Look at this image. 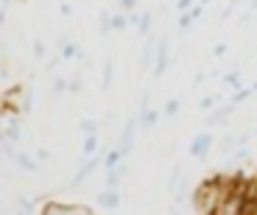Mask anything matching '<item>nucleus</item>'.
<instances>
[{
	"mask_svg": "<svg viewBox=\"0 0 257 215\" xmlns=\"http://www.w3.org/2000/svg\"><path fill=\"white\" fill-rule=\"evenodd\" d=\"M251 87H254V92H257V81H254V84H251Z\"/></svg>",
	"mask_w": 257,
	"mask_h": 215,
	"instance_id": "35",
	"label": "nucleus"
},
{
	"mask_svg": "<svg viewBox=\"0 0 257 215\" xmlns=\"http://www.w3.org/2000/svg\"><path fill=\"white\" fill-rule=\"evenodd\" d=\"M179 101H176V98H171V101H168V104H165V109H162V115H165V117H174L176 115V112H179Z\"/></svg>",
	"mask_w": 257,
	"mask_h": 215,
	"instance_id": "22",
	"label": "nucleus"
},
{
	"mask_svg": "<svg viewBox=\"0 0 257 215\" xmlns=\"http://www.w3.org/2000/svg\"><path fill=\"white\" fill-rule=\"evenodd\" d=\"M64 90H70V81H64L62 76H56V78L51 81V95H62Z\"/></svg>",
	"mask_w": 257,
	"mask_h": 215,
	"instance_id": "17",
	"label": "nucleus"
},
{
	"mask_svg": "<svg viewBox=\"0 0 257 215\" xmlns=\"http://www.w3.org/2000/svg\"><path fill=\"white\" fill-rule=\"evenodd\" d=\"M135 6H137V0H117V9H120V12H135Z\"/></svg>",
	"mask_w": 257,
	"mask_h": 215,
	"instance_id": "26",
	"label": "nucleus"
},
{
	"mask_svg": "<svg viewBox=\"0 0 257 215\" xmlns=\"http://www.w3.org/2000/svg\"><path fill=\"white\" fill-rule=\"evenodd\" d=\"M112 78H115V59H106L103 62V81H101V90H109L112 87Z\"/></svg>",
	"mask_w": 257,
	"mask_h": 215,
	"instance_id": "11",
	"label": "nucleus"
},
{
	"mask_svg": "<svg viewBox=\"0 0 257 215\" xmlns=\"http://www.w3.org/2000/svg\"><path fill=\"white\" fill-rule=\"evenodd\" d=\"M226 51H229V45H224V42H221V45H215V51H212V56H226Z\"/></svg>",
	"mask_w": 257,
	"mask_h": 215,
	"instance_id": "30",
	"label": "nucleus"
},
{
	"mask_svg": "<svg viewBox=\"0 0 257 215\" xmlns=\"http://www.w3.org/2000/svg\"><path fill=\"white\" fill-rule=\"evenodd\" d=\"M212 145H215V137L210 134V131H201V134H196L187 143V156H193L196 162H204L207 154L212 151Z\"/></svg>",
	"mask_w": 257,
	"mask_h": 215,
	"instance_id": "1",
	"label": "nucleus"
},
{
	"mask_svg": "<svg viewBox=\"0 0 257 215\" xmlns=\"http://www.w3.org/2000/svg\"><path fill=\"white\" fill-rule=\"evenodd\" d=\"M14 165H17L20 170H26V173H37V170H39V162H37V159H34L31 154H23V151L17 154V159H14Z\"/></svg>",
	"mask_w": 257,
	"mask_h": 215,
	"instance_id": "9",
	"label": "nucleus"
},
{
	"mask_svg": "<svg viewBox=\"0 0 257 215\" xmlns=\"http://www.w3.org/2000/svg\"><path fill=\"white\" fill-rule=\"evenodd\" d=\"M196 3H199V0H176V12L185 14V12H190V9L196 6Z\"/></svg>",
	"mask_w": 257,
	"mask_h": 215,
	"instance_id": "25",
	"label": "nucleus"
},
{
	"mask_svg": "<svg viewBox=\"0 0 257 215\" xmlns=\"http://www.w3.org/2000/svg\"><path fill=\"white\" fill-rule=\"evenodd\" d=\"M199 106H201V112H212L215 106H218V98H215V95H204L199 101Z\"/></svg>",
	"mask_w": 257,
	"mask_h": 215,
	"instance_id": "20",
	"label": "nucleus"
},
{
	"mask_svg": "<svg viewBox=\"0 0 257 215\" xmlns=\"http://www.w3.org/2000/svg\"><path fill=\"white\" fill-rule=\"evenodd\" d=\"M251 95H254V87H240V90L232 92V104L238 106V104H243V101H249Z\"/></svg>",
	"mask_w": 257,
	"mask_h": 215,
	"instance_id": "15",
	"label": "nucleus"
},
{
	"mask_svg": "<svg viewBox=\"0 0 257 215\" xmlns=\"http://www.w3.org/2000/svg\"><path fill=\"white\" fill-rule=\"evenodd\" d=\"M137 129H140V123H137V115H135V117H126V123H123V134H120V145H117V148L123 151V156H126V159H128V154H132V148H135Z\"/></svg>",
	"mask_w": 257,
	"mask_h": 215,
	"instance_id": "3",
	"label": "nucleus"
},
{
	"mask_svg": "<svg viewBox=\"0 0 257 215\" xmlns=\"http://www.w3.org/2000/svg\"><path fill=\"white\" fill-rule=\"evenodd\" d=\"M193 23H196V17H193L190 12L179 14V31H190V28H193Z\"/></svg>",
	"mask_w": 257,
	"mask_h": 215,
	"instance_id": "21",
	"label": "nucleus"
},
{
	"mask_svg": "<svg viewBox=\"0 0 257 215\" xmlns=\"http://www.w3.org/2000/svg\"><path fill=\"white\" fill-rule=\"evenodd\" d=\"M62 14H64V17H67V14H73V6H70V3H64V6H62Z\"/></svg>",
	"mask_w": 257,
	"mask_h": 215,
	"instance_id": "33",
	"label": "nucleus"
},
{
	"mask_svg": "<svg viewBox=\"0 0 257 215\" xmlns=\"http://www.w3.org/2000/svg\"><path fill=\"white\" fill-rule=\"evenodd\" d=\"M235 148H238V140H235V137H232V134H226L224 140H221V143H218V151H221V156H229V154H232V151H235Z\"/></svg>",
	"mask_w": 257,
	"mask_h": 215,
	"instance_id": "14",
	"label": "nucleus"
},
{
	"mask_svg": "<svg viewBox=\"0 0 257 215\" xmlns=\"http://www.w3.org/2000/svg\"><path fill=\"white\" fill-rule=\"evenodd\" d=\"M37 156H39V159H45V162H48V159H51V151H48V148H39V151H37Z\"/></svg>",
	"mask_w": 257,
	"mask_h": 215,
	"instance_id": "32",
	"label": "nucleus"
},
{
	"mask_svg": "<svg viewBox=\"0 0 257 215\" xmlns=\"http://www.w3.org/2000/svg\"><path fill=\"white\" fill-rule=\"evenodd\" d=\"M168 65H171V37L168 34H162L160 42H157V62H154V78H160L162 73L168 70Z\"/></svg>",
	"mask_w": 257,
	"mask_h": 215,
	"instance_id": "2",
	"label": "nucleus"
},
{
	"mask_svg": "<svg viewBox=\"0 0 257 215\" xmlns=\"http://www.w3.org/2000/svg\"><path fill=\"white\" fill-rule=\"evenodd\" d=\"M135 31L140 34V37H148V34H151V12H143L140 23L135 26Z\"/></svg>",
	"mask_w": 257,
	"mask_h": 215,
	"instance_id": "16",
	"label": "nucleus"
},
{
	"mask_svg": "<svg viewBox=\"0 0 257 215\" xmlns=\"http://www.w3.org/2000/svg\"><path fill=\"white\" fill-rule=\"evenodd\" d=\"M109 31H112V14L101 12V17H98V34H109Z\"/></svg>",
	"mask_w": 257,
	"mask_h": 215,
	"instance_id": "18",
	"label": "nucleus"
},
{
	"mask_svg": "<svg viewBox=\"0 0 257 215\" xmlns=\"http://www.w3.org/2000/svg\"><path fill=\"white\" fill-rule=\"evenodd\" d=\"M123 162H126L123 151L112 148V151H106V156H103V170H112V168H117V165H123Z\"/></svg>",
	"mask_w": 257,
	"mask_h": 215,
	"instance_id": "10",
	"label": "nucleus"
},
{
	"mask_svg": "<svg viewBox=\"0 0 257 215\" xmlns=\"http://www.w3.org/2000/svg\"><path fill=\"white\" fill-rule=\"evenodd\" d=\"M246 215H257V195H254V198L249 195V207H246Z\"/></svg>",
	"mask_w": 257,
	"mask_h": 215,
	"instance_id": "29",
	"label": "nucleus"
},
{
	"mask_svg": "<svg viewBox=\"0 0 257 215\" xmlns=\"http://www.w3.org/2000/svg\"><path fill=\"white\" fill-rule=\"evenodd\" d=\"M42 215H95L90 207H81V204H45L42 207Z\"/></svg>",
	"mask_w": 257,
	"mask_h": 215,
	"instance_id": "4",
	"label": "nucleus"
},
{
	"mask_svg": "<svg viewBox=\"0 0 257 215\" xmlns=\"http://www.w3.org/2000/svg\"><path fill=\"white\" fill-rule=\"evenodd\" d=\"M254 134H257V129H254Z\"/></svg>",
	"mask_w": 257,
	"mask_h": 215,
	"instance_id": "36",
	"label": "nucleus"
},
{
	"mask_svg": "<svg viewBox=\"0 0 257 215\" xmlns=\"http://www.w3.org/2000/svg\"><path fill=\"white\" fill-rule=\"evenodd\" d=\"M151 59H157V45H154V39L148 37L146 45H143V53H140V62H137V67H140V70H148Z\"/></svg>",
	"mask_w": 257,
	"mask_h": 215,
	"instance_id": "7",
	"label": "nucleus"
},
{
	"mask_svg": "<svg viewBox=\"0 0 257 215\" xmlns=\"http://www.w3.org/2000/svg\"><path fill=\"white\" fill-rule=\"evenodd\" d=\"M95 204L103 207V209H117L123 204V195H120V190H106L103 187L101 193L95 195Z\"/></svg>",
	"mask_w": 257,
	"mask_h": 215,
	"instance_id": "6",
	"label": "nucleus"
},
{
	"mask_svg": "<svg viewBox=\"0 0 257 215\" xmlns=\"http://www.w3.org/2000/svg\"><path fill=\"white\" fill-rule=\"evenodd\" d=\"M224 81H226V84H232L235 90H240V73H238V70L226 73V76H224Z\"/></svg>",
	"mask_w": 257,
	"mask_h": 215,
	"instance_id": "24",
	"label": "nucleus"
},
{
	"mask_svg": "<svg viewBox=\"0 0 257 215\" xmlns=\"http://www.w3.org/2000/svg\"><path fill=\"white\" fill-rule=\"evenodd\" d=\"M81 90H84V84L78 81V78H73V81H70V90H67V92H73V95H78Z\"/></svg>",
	"mask_w": 257,
	"mask_h": 215,
	"instance_id": "28",
	"label": "nucleus"
},
{
	"mask_svg": "<svg viewBox=\"0 0 257 215\" xmlns=\"http://www.w3.org/2000/svg\"><path fill=\"white\" fill-rule=\"evenodd\" d=\"M9 3H12V0H3V6H9Z\"/></svg>",
	"mask_w": 257,
	"mask_h": 215,
	"instance_id": "34",
	"label": "nucleus"
},
{
	"mask_svg": "<svg viewBox=\"0 0 257 215\" xmlns=\"http://www.w3.org/2000/svg\"><path fill=\"white\" fill-rule=\"evenodd\" d=\"M232 109H235V104H232V101H229L226 106H221V109L215 106V109H212L210 115H204V126H207V129H215V126H226V123H229Z\"/></svg>",
	"mask_w": 257,
	"mask_h": 215,
	"instance_id": "5",
	"label": "nucleus"
},
{
	"mask_svg": "<svg viewBox=\"0 0 257 215\" xmlns=\"http://www.w3.org/2000/svg\"><path fill=\"white\" fill-rule=\"evenodd\" d=\"M17 154H20V151L14 148V143L3 137V159H12V162H14V159H17Z\"/></svg>",
	"mask_w": 257,
	"mask_h": 215,
	"instance_id": "19",
	"label": "nucleus"
},
{
	"mask_svg": "<svg viewBox=\"0 0 257 215\" xmlns=\"http://www.w3.org/2000/svg\"><path fill=\"white\" fill-rule=\"evenodd\" d=\"M17 209L28 215H37V198H28V195H17Z\"/></svg>",
	"mask_w": 257,
	"mask_h": 215,
	"instance_id": "12",
	"label": "nucleus"
},
{
	"mask_svg": "<svg viewBox=\"0 0 257 215\" xmlns=\"http://www.w3.org/2000/svg\"><path fill=\"white\" fill-rule=\"evenodd\" d=\"M160 115L162 112H157V109H143V112H137V123H140V129H151V126L160 123Z\"/></svg>",
	"mask_w": 257,
	"mask_h": 215,
	"instance_id": "8",
	"label": "nucleus"
},
{
	"mask_svg": "<svg viewBox=\"0 0 257 215\" xmlns=\"http://www.w3.org/2000/svg\"><path fill=\"white\" fill-rule=\"evenodd\" d=\"M34 56H37V59H45V45H42L39 39H34Z\"/></svg>",
	"mask_w": 257,
	"mask_h": 215,
	"instance_id": "27",
	"label": "nucleus"
},
{
	"mask_svg": "<svg viewBox=\"0 0 257 215\" xmlns=\"http://www.w3.org/2000/svg\"><path fill=\"white\" fill-rule=\"evenodd\" d=\"M251 137H254V134H251V131H243V134L238 137V145H246V143H249V140H251Z\"/></svg>",
	"mask_w": 257,
	"mask_h": 215,
	"instance_id": "31",
	"label": "nucleus"
},
{
	"mask_svg": "<svg viewBox=\"0 0 257 215\" xmlns=\"http://www.w3.org/2000/svg\"><path fill=\"white\" fill-rule=\"evenodd\" d=\"M128 23H132V20H128L126 12H115V14H112V31H126Z\"/></svg>",
	"mask_w": 257,
	"mask_h": 215,
	"instance_id": "13",
	"label": "nucleus"
},
{
	"mask_svg": "<svg viewBox=\"0 0 257 215\" xmlns=\"http://www.w3.org/2000/svg\"><path fill=\"white\" fill-rule=\"evenodd\" d=\"M78 129H81L84 134H95V131H98V120H81Z\"/></svg>",
	"mask_w": 257,
	"mask_h": 215,
	"instance_id": "23",
	"label": "nucleus"
}]
</instances>
